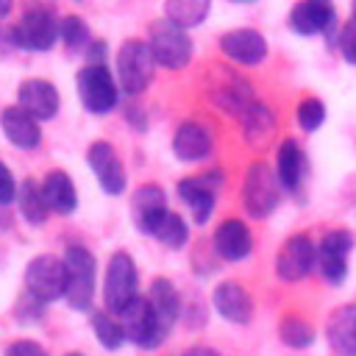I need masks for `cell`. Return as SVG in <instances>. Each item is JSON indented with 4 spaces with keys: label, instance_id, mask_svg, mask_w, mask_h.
I'll return each mask as SVG.
<instances>
[{
    "label": "cell",
    "instance_id": "obj_1",
    "mask_svg": "<svg viewBox=\"0 0 356 356\" xmlns=\"http://www.w3.org/2000/svg\"><path fill=\"white\" fill-rule=\"evenodd\" d=\"M64 300L75 312H89L95 303L97 261L95 253L83 245H67L64 250Z\"/></svg>",
    "mask_w": 356,
    "mask_h": 356
},
{
    "label": "cell",
    "instance_id": "obj_2",
    "mask_svg": "<svg viewBox=\"0 0 356 356\" xmlns=\"http://www.w3.org/2000/svg\"><path fill=\"white\" fill-rule=\"evenodd\" d=\"M281 189L284 186L278 181V172L267 161L256 159L245 170V178H242V206H245V211L256 220L270 217L281 203Z\"/></svg>",
    "mask_w": 356,
    "mask_h": 356
},
{
    "label": "cell",
    "instance_id": "obj_3",
    "mask_svg": "<svg viewBox=\"0 0 356 356\" xmlns=\"http://www.w3.org/2000/svg\"><path fill=\"white\" fill-rule=\"evenodd\" d=\"M147 44H150V53L156 58V67L184 70L192 61V39H189L186 28L175 25L167 17L150 22V28H147Z\"/></svg>",
    "mask_w": 356,
    "mask_h": 356
},
{
    "label": "cell",
    "instance_id": "obj_4",
    "mask_svg": "<svg viewBox=\"0 0 356 356\" xmlns=\"http://www.w3.org/2000/svg\"><path fill=\"white\" fill-rule=\"evenodd\" d=\"M117 83L120 92L136 97L142 95L150 81H153V70H156V58L150 53V44L142 39H125L117 50Z\"/></svg>",
    "mask_w": 356,
    "mask_h": 356
},
{
    "label": "cell",
    "instance_id": "obj_5",
    "mask_svg": "<svg viewBox=\"0 0 356 356\" xmlns=\"http://www.w3.org/2000/svg\"><path fill=\"white\" fill-rule=\"evenodd\" d=\"M136 298H139V270H136V261L125 250H117V253H111V259L106 264L103 303H106V309L111 314H122Z\"/></svg>",
    "mask_w": 356,
    "mask_h": 356
},
{
    "label": "cell",
    "instance_id": "obj_6",
    "mask_svg": "<svg viewBox=\"0 0 356 356\" xmlns=\"http://www.w3.org/2000/svg\"><path fill=\"white\" fill-rule=\"evenodd\" d=\"M75 89H78L81 106L89 114H97V117L108 114L120 100L117 75H111V70L106 64H89L86 61V67L75 78Z\"/></svg>",
    "mask_w": 356,
    "mask_h": 356
},
{
    "label": "cell",
    "instance_id": "obj_7",
    "mask_svg": "<svg viewBox=\"0 0 356 356\" xmlns=\"http://www.w3.org/2000/svg\"><path fill=\"white\" fill-rule=\"evenodd\" d=\"M61 39V19L53 17L47 8H31L11 31V42L28 53H47Z\"/></svg>",
    "mask_w": 356,
    "mask_h": 356
},
{
    "label": "cell",
    "instance_id": "obj_8",
    "mask_svg": "<svg viewBox=\"0 0 356 356\" xmlns=\"http://www.w3.org/2000/svg\"><path fill=\"white\" fill-rule=\"evenodd\" d=\"M25 292L42 306L64 298V259L39 253L25 267Z\"/></svg>",
    "mask_w": 356,
    "mask_h": 356
},
{
    "label": "cell",
    "instance_id": "obj_9",
    "mask_svg": "<svg viewBox=\"0 0 356 356\" xmlns=\"http://www.w3.org/2000/svg\"><path fill=\"white\" fill-rule=\"evenodd\" d=\"M120 320H122V325H125V331H128V339H131L136 348H142V350H156V348H161L164 339L170 337V331H167V328L161 325V320L156 317V312H153L147 295H145V298L139 295V298L120 314Z\"/></svg>",
    "mask_w": 356,
    "mask_h": 356
},
{
    "label": "cell",
    "instance_id": "obj_10",
    "mask_svg": "<svg viewBox=\"0 0 356 356\" xmlns=\"http://www.w3.org/2000/svg\"><path fill=\"white\" fill-rule=\"evenodd\" d=\"M350 250H353V234L348 228H334L323 234L317 245V270L328 284L339 286L348 278Z\"/></svg>",
    "mask_w": 356,
    "mask_h": 356
},
{
    "label": "cell",
    "instance_id": "obj_11",
    "mask_svg": "<svg viewBox=\"0 0 356 356\" xmlns=\"http://www.w3.org/2000/svg\"><path fill=\"white\" fill-rule=\"evenodd\" d=\"M317 267V245L309 234H292L275 253V275L286 284L303 281Z\"/></svg>",
    "mask_w": 356,
    "mask_h": 356
},
{
    "label": "cell",
    "instance_id": "obj_12",
    "mask_svg": "<svg viewBox=\"0 0 356 356\" xmlns=\"http://www.w3.org/2000/svg\"><path fill=\"white\" fill-rule=\"evenodd\" d=\"M289 28L300 36L323 33L328 42H334L337 31V11L331 0H300L289 11Z\"/></svg>",
    "mask_w": 356,
    "mask_h": 356
},
{
    "label": "cell",
    "instance_id": "obj_13",
    "mask_svg": "<svg viewBox=\"0 0 356 356\" xmlns=\"http://www.w3.org/2000/svg\"><path fill=\"white\" fill-rule=\"evenodd\" d=\"M222 184L220 172H206V175H189L178 181V195L184 200V206L189 209L192 220L197 225L209 222L211 211H214V197H217V186Z\"/></svg>",
    "mask_w": 356,
    "mask_h": 356
},
{
    "label": "cell",
    "instance_id": "obj_14",
    "mask_svg": "<svg viewBox=\"0 0 356 356\" xmlns=\"http://www.w3.org/2000/svg\"><path fill=\"white\" fill-rule=\"evenodd\" d=\"M86 164L89 170L95 172L100 189L106 195H122L125 186H128V178H125V167L114 150L111 142H92L89 150H86Z\"/></svg>",
    "mask_w": 356,
    "mask_h": 356
},
{
    "label": "cell",
    "instance_id": "obj_15",
    "mask_svg": "<svg viewBox=\"0 0 356 356\" xmlns=\"http://www.w3.org/2000/svg\"><path fill=\"white\" fill-rule=\"evenodd\" d=\"M209 97H211V103L217 108H222V111H228L234 117H239L256 100L253 97V86L242 75H236L231 70H217L214 81L209 83Z\"/></svg>",
    "mask_w": 356,
    "mask_h": 356
},
{
    "label": "cell",
    "instance_id": "obj_16",
    "mask_svg": "<svg viewBox=\"0 0 356 356\" xmlns=\"http://www.w3.org/2000/svg\"><path fill=\"white\" fill-rule=\"evenodd\" d=\"M170 147L178 161H203L214 150V134L200 120H184L175 128Z\"/></svg>",
    "mask_w": 356,
    "mask_h": 356
},
{
    "label": "cell",
    "instance_id": "obj_17",
    "mask_svg": "<svg viewBox=\"0 0 356 356\" xmlns=\"http://www.w3.org/2000/svg\"><path fill=\"white\" fill-rule=\"evenodd\" d=\"M220 50L234 64L256 67L267 58V39L253 28H234L220 36Z\"/></svg>",
    "mask_w": 356,
    "mask_h": 356
},
{
    "label": "cell",
    "instance_id": "obj_18",
    "mask_svg": "<svg viewBox=\"0 0 356 356\" xmlns=\"http://www.w3.org/2000/svg\"><path fill=\"white\" fill-rule=\"evenodd\" d=\"M211 306L222 320L234 325H248L253 320V298L236 281H220L211 292Z\"/></svg>",
    "mask_w": 356,
    "mask_h": 356
},
{
    "label": "cell",
    "instance_id": "obj_19",
    "mask_svg": "<svg viewBox=\"0 0 356 356\" xmlns=\"http://www.w3.org/2000/svg\"><path fill=\"white\" fill-rule=\"evenodd\" d=\"M17 106H22L28 114H33L39 122H47L58 114L61 97L58 89L44 78H28L17 89Z\"/></svg>",
    "mask_w": 356,
    "mask_h": 356
},
{
    "label": "cell",
    "instance_id": "obj_20",
    "mask_svg": "<svg viewBox=\"0 0 356 356\" xmlns=\"http://www.w3.org/2000/svg\"><path fill=\"white\" fill-rule=\"evenodd\" d=\"M211 245H214V253H217L222 261H242V259H248L250 250H253V234H250V228H248L242 220L228 217V220H222V222L214 228Z\"/></svg>",
    "mask_w": 356,
    "mask_h": 356
},
{
    "label": "cell",
    "instance_id": "obj_21",
    "mask_svg": "<svg viewBox=\"0 0 356 356\" xmlns=\"http://www.w3.org/2000/svg\"><path fill=\"white\" fill-rule=\"evenodd\" d=\"M0 128L6 139L19 150H33L42 142V128L33 114H28L22 106H8L0 111Z\"/></svg>",
    "mask_w": 356,
    "mask_h": 356
},
{
    "label": "cell",
    "instance_id": "obj_22",
    "mask_svg": "<svg viewBox=\"0 0 356 356\" xmlns=\"http://www.w3.org/2000/svg\"><path fill=\"white\" fill-rule=\"evenodd\" d=\"M325 339L337 356H356V306H337L325 320Z\"/></svg>",
    "mask_w": 356,
    "mask_h": 356
},
{
    "label": "cell",
    "instance_id": "obj_23",
    "mask_svg": "<svg viewBox=\"0 0 356 356\" xmlns=\"http://www.w3.org/2000/svg\"><path fill=\"white\" fill-rule=\"evenodd\" d=\"M167 211V195L161 186L156 184H142L136 192H134V200H131V214H134V225L150 236L153 225L159 222V217Z\"/></svg>",
    "mask_w": 356,
    "mask_h": 356
},
{
    "label": "cell",
    "instance_id": "obj_24",
    "mask_svg": "<svg viewBox=\"0 0 356 356\" xmlns=\"http://www.w3.org/2000/svg\"><path fill=\"white\" fill-rule=\"evenodd\" d=\"M42 195L47 209L56 214H72L78 209V189L64 170H53L42 178Z\"/></svg>",
    "mask_w": 356,
    "mask_h": 356
},
{
    "label": "cell",
    "instance_id": "obj_25",
    "mask_svg": "<svg viewBox=\"0 0 356 356\" xmlns=\"http://www.w3.org/2000/svg\"><path fill=\"white\" fill-rule=\"evenodd\" d=\"M147 300H150L156 317L161 320V325H164L167 331H172V325H175L178 317H181V295H178V289L172 286V281L164 278V275L153 278V284H150V289H147Z\"/></svg>",
    "mask_w": 356,
    "mask_h": 356
},
{
    "label": "cell",
    "instance_id": "obj_26",
    "mask_svg": "<svg viewBox=\"0 0 356 356\" xmlns=\"http://www.w3.org/2000/svg\"><path fill=\"white\" fill-rule=\"evenodd\" d=\"M239 122H242V136L250 142V145H264L273 134H275V114L270 106L253 100L242 114H239Z\"/></svg>",
    "mask_w": 356,
    "mask_h": 356
},
{
    "label": "cell",
    "instance_id": "obj_27",
    "mask_svg": "<svg viewBox=\"0 0 356 356\" xmlns=\"http://www.w3.org/2000/svg\"><path fill=\"white\" fill-rule=\"evenodd\" d=\"M275 172L286 192H298L303 181V150L295 139H284L275 153Z\"/></svg>",
    "mask_w": 356,
    "mask_h": 356
},
{
    "label": "cell",
    "instance_id": "obj_28",
    "mask_svg": "<svg viewBox=\"0 0 356 356\" xmlns=\"http://www.w3.org/2000/svg\"><path fill=\"white\" fill-rule=\"evenodd\" d=\"M211 0H164V17L181 28H197L206 22Z\"/></svg>",
    "mask_w": 356,
    "mask_h": 356
},
{
    "label": "cell",
    "instance_id": "obj_29",
    "mask_svg": "<svg viewBox=\"0 0 356 356\" xmlns=\"http://www.w3.org/2000/svg\"><path fill=\"white\" fill-rule=\"evenodd\" d=\"M92 331L106 350H120L128 342V331H125L122 320H117V314H111L108 309L92 312Z\"/></svg>",
    "mask_w": 356,
    "mask_h": 356
},
{
    "label": "cell",
    "instance_id": "obj_30",
    "mask_svg": "<svg viewBox=\"0 0 356 356\" xmlns=\"http://www.w3.org/2000/svg\"><path fill=\"white\" fill-rule=\"evenodd\" d=\"M150 236L159 239V242H161L164 248H170V250H181V248L189 242V225L184 222L181 214H175V211L167 209V211L159 217V222L153 225Z\"/></svg>",
    "mask_w": 356,
    "mask_h": 356
},
{
    "label": "cell",
    "instance_id": "obj_31",
    "mask_svg": "<svg viewBox=\"0 0 356 356\" xmlns=\"http://www.w3.org/2000/svg\"><path fill=\"white\" fill-rule=\"evenodd\" d=\"M17 206H19V214L31 222V225H44L47 222V203H44V195H42V184L36 181H22L19 192H17Z\"/></svg>",
    "mask_w": 356,
    "mask_h": 356
},
{
    "label": "cell",
    "instance_id": "obj_32",
    "mask_svg": "<svg viewBox=\"0 0 356 356\" xmlns=\"http://www.w3.org/2000/svg\"><path fill=\"white\" fill-rule=\"evenodd\" d=\"M278 337H281V342H284L286 348H292V350H306L309 345H314L317 331H314V325H312L306 317H300V314H286V317L278 323Z\"/></svg>",
    "mask_w": 356,
    "mask_h": 356
},
{
    "label": "cell",
    "instance_id": "obj_33",
    "mask_svg": "<svg viewBox=\"0 0 356 356\" xmlns=\"http://www.w3.org/2000/svg\"><path fill=\"white\" fill-rule=\"evenodd\" d=\"M61 42H64L67 53H72V56L86 53V50H89V44H92L89 25H86L81 17H75V14L64 17V19H61Z\"/></svg>",
    "mask_w": 356,
    "mask_h": 356
},
{
    "label": "cell",
    "instance_id": "obj_34",
    "mask_svg": "<svg viewBox=\"0 0 356 356\" xmlns=\"http://www.w3.org/2000/svg\"><path fill=\"white\" fill-rule=\"evenodd\" d=\"M295 120L303 131H317L323 122H325V103L317 100V97H306L298 103V111H295Z\"/></svg>",
    "mask_w": 356,
    "mask_h": 356
},
{
    "label": "cell",
    "instance_id": "obj_35",
    "mask_svg": "<svg viewBox=\"0 0 356 356\" xmlns=\"http://www.w3.org/2000/svg\"><path fill=\"white\" fill-rule=\"evenodd\" d=\"M337 44H339V53L348 64H356V17L350 14V19L339 28V36H337Z\"/></svg>",
    "mask_w": 356,
    "mask_h": 356
},
{
    "label": "cell",
    "instance_id": "obj_36",
    "mask_svg": "<svg viewBox=\"0 0 356 356\" xmlns=\"http://www.w3.org/2000/svg\"><path fill=\"white\" fill-rule=\"evenodd\" d=\"M17 192H19V186H17V181H14L11 170L0 161V206L14 203V200H17Z\"/></svg>",
    "mask_w": 356,
    "mask_h": 356
},
{
    "label": "cell",
    "instance_id": "obj_37",
    "mask_svg": "<svg viewBox=\"0 0 356 356\" xmlns=\"http://www.w3.org/2000/svg\"><path fill=\"white\" fill-rule=\"evenodd\" d=\"M3 356H47V350L36 339H14Z\"/></svg>",
    "mask_w": 356,
    "mask_h": 356
},
{
    "label": "cell",
    "instance_id": "obj_38",
    "mask_svg": "<svg viewBox=\"0 0 356 356\" xmlns=\"http://www.w3.org/2000/svg\"><path fill=\"white\" fill-rule=\"evenodd\" d=\"M181 356H222V353H220V350H214V348H203V345H195V348L184 350Z\"/></svg>",
    "mask_w": 356,
    "mask_h": 356
},
{
    "label": "cell",
    "instance_id": "obj_39",
    "mask_svg": "<svg viewBox=\"0 0 356 356\" xmlns=\"http://www.w3.org/2000/svg\"><path fill=\"white\" fill-rule=\"evenodd\" d=\"M128 122L136 125V131H145V117H142V108H128Z\"/></svg>",
    "mask_w": 356,
    "mask_h": 356
},
{
    "label": "cell",
    "instance_id": "obj_40",
    "mask_svg": "<svg viewBox=\"0 0 356 356\" xmlns=\"http://www.w3.org/2000/svg\"><path fill=\"white\" fill-rule=\"evenodd\" d=\"M11 6H14V0H0V19H6V17H8Z\"/></svg>",
    "mask_w": 356,
    "mask_h": 356
},
{
    "label": "cell",
    "instance_id": "obj_41",
    "mask_svg": "<svg viewBox=\"0 0 356 356\" xmlns=\"http://www.w3.org/2000/svg\"><path fill=\"white\" fill-rule=\"evenodd\" d=\"M231 3H256V0H231Z\"/></svg>",
    "mask_w": 356,
    "mask_h": 356
},
{
    "label": "cell",
    "instance_id": "obj_42",
    "mask_svg": "<svg viewBox=\"0 0 356 356\" xmlns=\"http://www.w3.org/2000/svg\"><path fill=\"white\" fill-rule=\"evenodd\" d=\"M64 356H83V353H78V350H72V353H64Z\"/></svg>",
    "mask_w": 356,
    "mask_h": 356
},
{
    "label": "cell",
    "instance_id": "obj_43",
    "mask_svg": "<svg viewBox=\"0 0 356 356\" xmlns=\"http://www.w3.org/2000/svg\"><path fill=\"white\" fill-rule=\"evenodd\" d=\"M353 17H356V0H353Z\"/></svg>",
    "mask_w": 356,
    "mask_h": 356
}]
</instances>
